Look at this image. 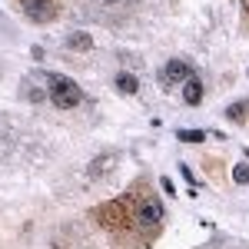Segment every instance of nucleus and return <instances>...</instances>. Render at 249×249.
I'll list each match as a JSON object with an SVG mask.
<instances>
[{"instance_id":"1","label":"nucleus","mask_w":249,"mask_h":249,"mask_svg":"<svg viewBox=\"0 0 249 249\" xmlns=\"http://www.w3.org/2000/svg\"><path fill=\"white\" fill-rule=\"evenodd\" d=\"M47 96L53 100V107H60V110H73L83 100V90L70 77H63V73H47Z\"/></svg>"},{"instance_id":"2","label":"nucleus","mask_w":249,"mask_h":249,"mask_svg":"<svg viewBox=\"0 0 249 249\" xmlns=\"http://www.w3.org/2000/svg\"><path fill=\"white\" fill-rule=\"evenodd\" d=\"M17 3L30 23H50L60 14V0H17Z\"/></svg>"},{"instance_id":"3","label":"nucleus","mask_w":249,"mask_h":249,"mask_svg":"<svg viewBox=\"0 0 249 249\" xmlns=\"http://www.w3.org/2000/svg\"><path fill=\"white\" fill-rule=\"evenodd\" d=\"M160 223H163V203H160V199L146 196L143 203H136V226H140V230L156 232Z\"/></svg>"},{"instance_id":"4","label":"nucleus","mask_w":249,"mask_h":249,"mask_svg":"<svg viewBox=\"0 0 249 249\" xmlns=\"http://www.w3.org/2000/svg\"><path fill=\"white\" fill-rule=\"evenodd\" d=\"M190 77H193V70L183 63V60H170L166 70H163V87H173V83H179V80L186 83Z\"/></svg>"},{"instance_id":"5","label":"nucleus","mask_w":249,"mask_h":249,"mask_svg":"<svg viewBox=\"0 0 249 249\" xmlns=\"http://www.w3.org/2000/svg\"><path fill=\"white\" fill-rule=\"evenodd\" d=\"M183 100H186L190 107H196V103L203 100V83H199L196 77H190L186 83H183Z\"/></svg>"},{"instance_id":"6","label":"nucleus","mask_w":249,"mask_h":249,"mask_svg":"<svg viewBox=\"0 0 249 249\" xmlns=\"http://www.w3.org/2000/svg\"><path fill=\"white\" fill-rule=\"evenodd\" d=\"M67 47H70V50H90L93 40H90V34H70V37H67Z\"/></svg>"},{"instance_id":"7","label":"nucleus","mask_w":249,"mask_h":249,"mask_svg":"<svg viewBox=\"0 0 249 249\" xmlns=\"http://www.w3.org/2000/svg\"><path fill=\"white\" fill-rule=\"evenodd\" d=\"M116 87L123 90V93H136V77H130V73H116Z\"/></svg>"},{"instance_id":"8","label":"nucleus","mask_w":249,"mask_h":249,"mask_svg":"<svg viewBox=\"0 0 249 249\" xmlns=\"http://www.w3.org/2000/svg\"><path fill=\"white\" fill-rule=\"evenodd\" d=\"M113 163H116V156H113V153H110V156H96V160H93V166H90V176L96 179V173H100V170H110Z\"/></svg>"},{"instance_id":"9","label":"nucleus","mask_w":249,"mask_h":249,"mask_svg":"<svg viewBox=\"0 0 249 249\" xmlns=\"http://www.w3.org/2000/svg\"><path fill=\"white\" fill-rule=\"evenodd\" d=\"M179 140H186V143H203V133H199V130H179Z\"/></svg>"},{"instance_id":"10","label":"nucleus","mask_w":249,"mask_h":249,"mask_svg":"<svg viewBox=\"0 0 249 249\" xmlns=\"http://www.w3.org/2000/svg\"><path fill=\"white\" fill-rule=\"evenodd\" d=\"M232 179H236L239 186H246L249 183V166H236V170H232Z\"/></svg>"},{"instance_id":"11","label":"nucleus","mask_w":249,"mask_h":249,"mask_svg":"<svg viewBox=\"0 0 249 249\" xmlns=\"http://www.w3.org/2000/svg\"><path fill=\"white\" fill-rule=\"evenodd\" d=\"M246 110H249V103H232L230 110H226V116H230V120H239V116L246 113Z\"/></svg>"},{"instance_id":"12","label":"nucleus","mask_w":249,"mask_h":249,"mask_svg":"<svg viewBox=\"0 0 249 249\" xmlns=\"http://www.w3.org/2000/svg\"><path fill=\"white\" fill-rule=\"evenodd\" d=\"M100 3H123V0H100Z\"/></svg>"}]
</instances>
